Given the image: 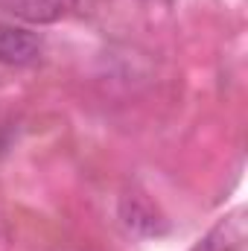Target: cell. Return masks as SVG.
<instances>
[{"instance_id": "obj_1", "label": "cell", "mask_w": 248, "mask_h": 251, "mask_svg": "<svg viewBox=\"0 0 248 251\" xmlns=\"http://www.w3.org/2000/svg\"><path fill=\"white\" fill-rule=\"evenodd\" d=\"M120 219H123L125 228L131 234H137V237H161V234H167L164 213L140 190H128L120 199Z\"/></svg>"}, {"instance_id": "obj_2", "label": "cell", "mask_w": 248, "mask_h": 251, "mask_svg": "<svg viewBox=\"0 0 248 251\" xmlns=\"http://www.w3.org/2000/svg\"><path fill=\"white\" fill-rule=\"evenodd\" d=\"M41 56V38L24 26H0V62L12 67L32 64Z\"/></svg>"}, {"instance_id": "obj_3", "label": "cell", "mask_w": 248, "mask_h": 251, "mask_svg": "<svg viewBox=\"0 0 248 251\" xmlns=\"http://www.w3.org/2000/svg\"><path fill=\"white\" fill-rule=\"evenodd\" d=\"M73 6L76 0H0V12H9L26 24H56L70 15Z\"/></svg>"}, {"instance_id": "obj_4", "label": "cell", "mask_w": 248, "mask_h": 251, "mask_svg": "<svg viewBox=\"0 0 248 251\" xmlns=\"http://www.w3.org/2000/svg\"><path fill=\"white\" fill-rule=\"evenodd\" d=\"M240 240H243V222H240V213H237V216H228L219 225H213L196 243L193 251H237Z\"/></svg>"}, {"instance_id": "obj_5", "label": "cell", "mask_w": 248, "mask_h": 251, "mask_svg": "<svg viewBox=\"0 0 248 251\" xmlns=\"http://www.w3.org/2000/svg\"><path fill=\"white\" fill-rule=\"evenodd\" d=\"M6 249V231H3V225H0V251Z\"/></svg>"}]
</instances>
